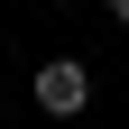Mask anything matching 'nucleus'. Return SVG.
Wrapping results in <instances>:
<instances>
[{"instance_id": "nucleus-1", "label": "nucleus", "mask_w": 129, "mask_h": 129, "mask_svg": "<svg viewBox=\"0 0 129 129\" xmlns=\"http://www.w3.org/2000/svg\"><path fill=\"white\" fill-rule=\"evenodd\" d=\"M83 102H92V74H83V55H46V64H37V111L74 120Z\"/></svg>"}, {"instance_id": "nucleus-3", "label": "nucleus", "mask_w": 129, "mask_h": 129, "mask_svg": "<svg viewBox=\"0 0 129 129\" xmlns=\"http://www.w3.org/2000/svg\"><path fill=\"white\" fill-rule=\"evenodd\" d=\"M55 9H64V0H55Z\"/></svg>"}, {"instance_id": "nucleus-2", "label": "nucleus", "mask_w": 129, "mask_h": 129, "mask_svg": "<svg viewBox=\"0 0 129 129\" xmlns=\"http://www.w3.org/2000/svg\"><path fill=\"white\" fill-rule=\"evenodd\" d=\"M111 9H120V28H129V0H111Z\"/></svg>"}]
</instances>
